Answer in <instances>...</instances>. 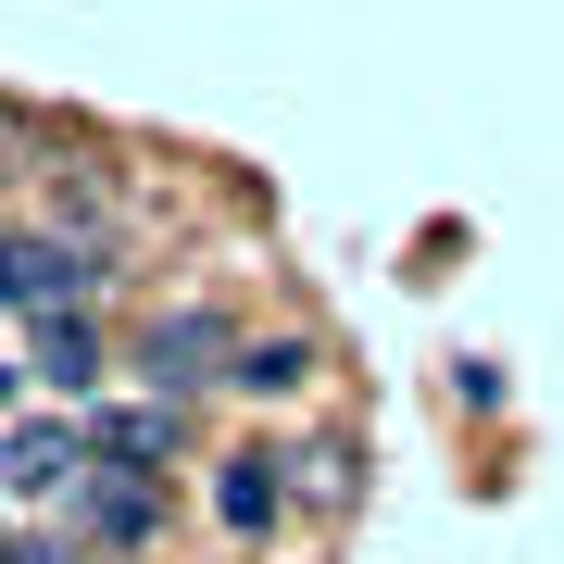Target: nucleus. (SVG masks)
<instances>
[{
  "label": "nucleus",
  "instance_id": "f257e3e1",
  "mask_svg": "<svg viewBox=\"0 0 564 564\" xmlns=\"http://www.w3.org/2000/svg\"><path fill=\"white\" fill-rule=\"evenodd\" d=\"M214 351H239L214 314H151V339H139V364H151V389H202V377H226Z\"/></svg>",
  "mask_w": 564,
  "mask_h": 564
},
{
  "label": "nucleus",
  "instance_id": "f03ea898",
  "mask_svg": "<svg viewBox=\"0 0 564 564\" xmlns=\"http://www.w3.org/2000/svg\"><path fill=\"white\" fill-rule=\"evenodd\" d=\"M76 477H88L76 426H13V440H0V489H25V502H39V489H76Z\"/></svg>",
  "mask_w": 564,
  "mask_h": 564
},
{
  "label": "nucleus",
  "instance_id": "7ed1b4c3",
  "mask_svg": "<svg viewBox=\"0 0 564 564\" xmlns=\"http://www.w3.org/2000/svg\"><path fill=\"white\" fill-rule=\"evenodd\" d=\"M88 276H101L88 251H63V239H13V276H0V302H25V314H63Z\"/></svg>",
  "mask_w": 564,
  "mask_h": 564
},
{
  "label": "nucleus",
  "instance_id": "20e7f679",
  "mask_svg": "<svg viewBox=\"0 0 564 564\" xmlns=\"http://www.w3.org/2000/svg\"><path fill=\"white\" fill-rule=\"evenodd\" d=\"M276 502H289V477H276V464H263V452H239V464H226V477H214V514L239 527V540H251V527H276Z\"/></svg>",
  "mask_w": 564,
  "mask_h": 564
},
{
  "label": "nucleus",
  "instance_id": "39448f33",
  "mask_svg": "<svg viewBox=\"0 0 564 564\" xmlns=\"http://www.w3.org/2000/svg\"><path fill=\"white\" fill-rule=\"evenodd\" d=\"M226 377H239V389H302V377H314V339H239Z\"/></svg>",
  "mask_w": 564,
  "mask_h": 564
},
{
  "label": "nucleus",
  "instance_id": "423d86ee",
  "mask_svg": "<svg viewBox=\"0 0 564 564\" xmlns=\"http://www.w3.org/2000/svg\"><path fill=\"white\" fill-rule=\"evenodd\" d=\"M139 477H151V464H113V477L88 489V514H101V540H139V527H151V489H139Z\"/></svg>",
  "mask_w": 564,
  "mask_h": 564
},
{
  "label": "nucleus",
  "instance_id": "0eeeda50",
  "mask_svg": "<svg viewBox=\"0 0 564 564\" xmlns=\"http://www.w3.org/2000/svg\"><path fill=\"white\" fill-rule=\"evenodd\" d=\"M101 452H113V464H151V452H176V389H163L151 414H113V426H101Z\"/></svg>",
  "mask_w": 564,
  "mask_h": 564
},
{
  "label": "nucleus",
  "instance_id": "6e6552de",
  "mask_svg": "<svg viewBox=\"0 0 564 564\" xmlns=\"http://www.w3.org/2000/svg\"><path fill=\"white\" fill-rule=\"evenodd\" d=\"M39 364H51L63 389H88V377H101V351H88V326H76V314H51V326H39Z\"/></svg>",
  "mask_w": 564,
  "mask_h": 564
},
{
  "label": "nucleus",
  "instance_id": "1a4fd4ad",
  "mask_svg": "<svg viewBox=\"0 0 564 564\" xmlns=\"http://www.w3.org/2000/svg\"><path fill=\"white\" fill-rule=\"evenodd\" d=\"M0 564H76V552H0Z\"/></svg>",
  "mask_w": 564,
  "mask_h": 564
},
{
  "label": "nucleus",
  "instance_id": "9d476101",
  "mask_svg": "<svg viewBox=\"0 0 564 564\" xmlns=\"http://www.w3.org/2000/svg\"><path fill=\"white\" fill-rule=\"evenodd\" d=\"M0 276H13V239H0Z\"/></svg>",
  "mask_w": 564,
  "mask_h": 564
}]
</instances>
